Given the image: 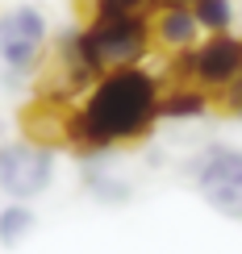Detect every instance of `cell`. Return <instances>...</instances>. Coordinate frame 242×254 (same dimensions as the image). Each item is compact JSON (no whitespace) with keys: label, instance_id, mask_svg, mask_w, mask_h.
I'll list each match as a JSON object with an SVG mask.
<instances>
[{"label":"cell","instance_id":"6da1fadb","mask_svg":"<svg viewBox=\"0 0 242 254\" xmlns=\"http://www.w3.org/2000/svg\"><path fill=\"white\" fill-rule=\"evenodd\" d=\"M155 117H159V83L146 71L113 67L88 96L83 113L71 121V137L100 150V146L146 133L155 125Z\"/></svg>","mask_w":242,"mask_h":254},{"label":"cell","instance_id":"7a4b0ae2","mask_svg":"<svg viewBox=\"0 0 242 254\" xmlns=\"http://www.w3.org/2000/svg\"><path fill=\"white\" fill-rule=\"evenodd\" d=\"M146 21L134 13V8H100L96 21L76 38L83 63L92 71L100 67H134L142 55H146Z\"/></svg>","mask_w":242,"mask_h":254},{"label":"cell","instance_id":"3957f363","mask_svg":"<svg viewBox=\"0 0 242 254\" xmlns=\"http://www.w3.org/2000/svg\"><path fill=\"white\" fill-rule=\"evenodd\" d=\"M55 163H50L42 142H8L0 146V188L13 200H29L38 192H46Z\"/></svg>","mask_w":242,"mask_h":254},{"label":"cell","instance_id":"277c9868","mask_svg":"<svg viewBox=\"0 0 242 254\" xmlns=\"http://www.w3.org/2000/svg\"><path fill=\"white\" fill-rule=\"evenodd\" d=\"M196 188L222 217L242 221V150H209L196 171Z\"/></svg>","mask_w":242,"mask_h":254},{"label":"cell","instance_id":"5b68a950","mask_svg":"<svg viewBox=\"0 0 242 254\" xmlns=\"http://www.w3.org/2000/svg\"><path fill=\"white\" fill-rule=\"evenodd\" d=\"M42 42H46V21H42L38 8L21 4L8 8L0 17V59L13 71H29L42 55Z\"/></svg>","mask_w":242,"mask_h":254},{"label":"cell","instance_id":"8992f818","mask_svg":"<svg viewBox=\"0 0 242 254\" xmlns=\"http://www.w3.org/2000/svg\"><path fill=\"white\" fill-rule=\"evenodd\" d=\"M184 71L201 83H213V88L234 83V75H242V38H226V34L209 38L201 50L184 59Z\"/></svg>","mask_w":242,"mask_h":254},{"label":"cell","instance_id":"52a82bcc","mask_svg":"<svg viewBox=\"0 0 242 254\" xmlns=\"http://www.w3.org/2000/svg\"><path fill=\"white\" fill-rule=\"evenodd\" d=\"M196 13H188V8L175 0V4H167L159 13V38L167 42V46H188V42L196 38Z\"/></svg>","mask_w":242,"mask_h":254},{"label":"cell","instance_id":"ba28073f","mask_svg":"<svg viewBox=\"0 0 242 254\" xmlns=\"http://www.w3.org/2000/svg\"><path fill=\"white\" fill-rule=\"evenodd\" d=\"M29 229H34V213H29L25 204H8L4 213H0V242H4V246L21 242Z\"/></svg>","mask_w":242,"mask_h":254},{"label":"cell","instance_id":"9c48e42d","mask_svg":"<svg viewBox=\"0 0 242 254\" xmlns=\"http://www.w3.org/2000/svg\"><path fill=\"white\" fill-rule=\"evenodd\" d=\"M167 117H196V113H205V96L201 88H180L167 96V104H159Z\"/></svg>","mask_w":242,"mask_h":254},{"label":"cell","instance_id":"30bf717a","mask_svg":"<svg viewBox=\"0 0 242 254\" xmlns=\"http://www.w3.org/2000/svg\"><path fill=\"white\" fill-rule=\"evenodd\" d=\"M196 25L213 29V34H222V29L230 25V0H196Z\"/></svg>","mask_w":242,"mask_h":254},{"label":"cell","instance_id":"8fae6325","mask_svg":"<svg viewBox=\"0 0 242 254\" xmlns=\"http://www.w3.org/2000/svg\"><path fill=\"white\" fill-rule=\"evenodd\" d=\"M146 0H100V8H138Z\"/></svg>","mask_w":242,"mask_h":254},{"label":"cell","instance_id":"7c38bea8","mask_svg":"<svg viewBox=\"0 0 242 254\" xmlns=\"http://www.w3.org/2000/svg\"><path fill=\"white\" fill-rule=\"evenodd\" d=\"M238 109H242V92H238Z\"/></svg>","mask_w":242,"mask_h":254}]
</instances>
